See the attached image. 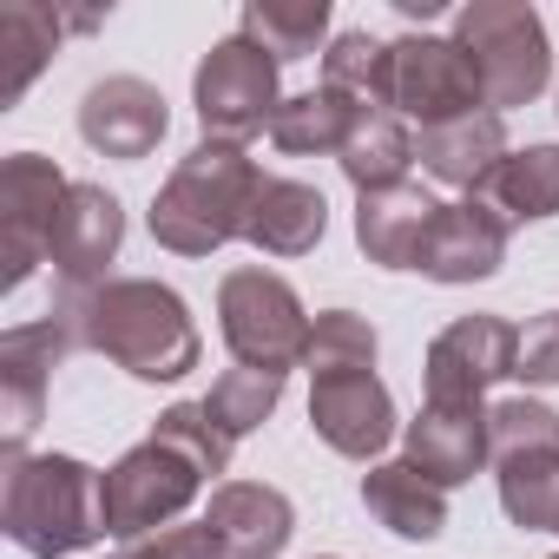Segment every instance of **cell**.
I'll list each match as a JSON object with an SVG mask.
<instances>
[{
    "label": "cell",
    "instance_id": "34",
    "mask_svg": "<svg viewBox=\"0 0 559 559\" xmlns=\"http://www.w3.org/2000/svg\"><path fill=\"white\" fill-rule=\"evenodd\" d=\"M552 533H559V526H552Z\"/></svg>",
    "mask_w": 559,
    "mask_h": 559
},
{
    "label": "cell",
    "instance_id": "28",
    "mask_svg": "<svg viewBox=\"0 0 559 559\" xmlns=\"http://www.w3.org/2000/svg\"><path fill=\"white\" fill-rule=\"evenodd\" d=\"M276 402H284V376H270V369H224L217 382H211V395H204V408H211V421L230 435V441H243V435H257L270 415H276Z\"/></svg>",
    "mask_w": 559,
    "mask_h": 559
},
{
    "label": "cell",
    "instance_id": "13",
    "mask_svg": "<svg viewBox=\"0 0 559 559\" xmlns=\"http://www.w3.org/2000/svg\"><path fill=\"white\" fill-rule=\"evenodd\" d=\"M310 428L343 461H376L395 441V395L376 369H343L310 382Z\"/></svg>",
    "mask_w": 559,
    "mask_h": 559
},
{
    "label": "cell",
    "instance_id": "17",
    "mask_svg": "<svg viewBox=\"0 0 559 559\" xmlns=\"http://www.w3.org/2000/svg\"><path fill=\"white\" fill-rule=\"evenodd\" d=\"M507 230L513 224L487 198H454V204L435 211L415 270L435 276V284H487V276L507 263Z\"/></svg>",
    "mask_w": 559,
    "mask_h": 559
},
{
    "label": "cell",
    "instance_id": "5",
    "mask_svg": "<svg viewBox=\"0 0 559 559\" xmlns=\"http://www.w3.org/2000/svg\"><path fill=\"white\" fill-rule=\"evenodd\" d=\"M217 330H224V349L243 369L290 376L310 356L317 317L304 310V297L276 270H230L217 284Z\"/></svg>",
    "mask_w": 559,
    "mask_h": 559
},
{
    "label": "cell",
    "instance_id": "23",
    "mask_svg": "<svg viewBox=\"0 0 559 559\" xmlns=\"http://www.w3.org/2000/svg\"><path fill=\"white\" fill-rule=\"evenodd\" d=\"M323 230H330V204H323L317 185H304V178H263L243 243H257L263 257H310L323 243Z\"/></svg>",
    "mask_w": 559,
    "mask_h": 559
},
{
    "label": "cell",
    "instance_id": "12",
    "mask_svg": "<svg viewBox=\"0 0 559 559\" xmlns=\"http://www.w3.org/2000/svg\"><path fill=\"white\" fill-rule=\"evenodd\" d=\"M520 369V330L507 317H454L421 362L428 402H487L493 382Z\"/></svg>",
    "mask_w": 559,
    "mask_h": 559
},
{
    "label": "cell",
    "instance_id": "15",
    "mask_svg": "<svg viewBox=\"0 0 559 559\" xmlns=\"http://www.w3.org/2000/svg\"><path fill=\"white\" fill-rule=\"evenodd\" d=\"M119 243H126V204L106 191V185H73L67 204H60V224H53V276L60 290H99L112 284V263H119Z\"/></svg>",
    "mask_w": 559,
    "mask_h": 559
},
{
    "label": "cell",
    "instance_id": "36",
    "mask_svg": "<svg viewBox=\"0 0 559 559\" xmlns=\"http://www.w3.org/2000/svg\"><path fill=\"white\" fill-rule=\"evenodd\" d=\"M552 559H559V552H552Z\"/></svg>",
    "mask_w": 559,
    "mask_h": 559
},
{
    "label": "cell",
    "instance_id": "3",
    "mask_svg": "<svg viewBox=\"0 0 559 559\" xmlns=\"http://www.w3.org/2000/svg\"><path fill=\"white\" fill-rule=\"evenodd\" d=\"M0 533L27 559H67L106 539V474L80 454H21L0 480Z\"/></svg>",
    "mask_w": 559,
    "mask_h": 559
},
{
    "label": "cell",
    "instance_id": "8",
    "mask_svg": "<svg viewBox=\"0 0 559 559\" xmlns=\"http://www.w3.org/2000/svg\"><path fill=\"white\" fill-rule=\"evenodd\" d=\"M204 467L191 454H178L171 441L145 435L132 454H119L106 467V533L112 539H145L158 526H178V513L204 493Z\"/></svg>",
    "mask_w": 559,
    "mask_h": 559
},
{
    "label": "cell",
    "instance_id": "11",
    "mask_svg": "<svg viewBox=\"0 0 559 559\" xmlns=\"http://www.w3.org/2000/svg\"><path fill=\"white\" fill-rule=\"evenodd\" d=\"M67 191H73V178L40 152H14L0 165V230H8V276H0V290H21L47 263Z\"/></svg>",
    "mask_w": 559,
    "mask_h": 559
},
{
    "label": "cell",
    "instance_id": "10",
    "mask_svg": "<svg viewBox=\"0 0 559 559\" xmlns=\"http://www.w3.org/2000/svg\"><path fill=\"white\" fill-rule=\"evenodd\" d=\"M80 349L73 323L67 317H40V323H14L0 336V448L8 461L27 454V435L40 428L47 415V389H53V369Z\"/></svg>",
    "mask_w": 559,
    "mask_h": 559
},
{
    "label": "cell",
    "instance_id": "18",
    "mask_svg": "<svg viewBox=\"0 0 559 559\" xmlns=\"http://www.w3.org/2000/svg\"><path fill=\"white\" fill-rule=\"evenodd\" d=\"M204 526L217 533L224 559H276L297 533V507L284 487H263V480H224L211 487Z\"/></svg>",
    "mask_w": 559,
    "mask_h": 559
},
{
    "label": "cell",
    "instance_id": "26",
    "mask_svg": "<svg viewBox=\"0 0 559 559\" xmlns=\"http://www.w3.org/2000/svg\"><path fill=\"white\" fill-rule=\"evenodd\" d=\"M237 34L257 40L270 60L330 53V0H250L243 21H237Z\"/></svg>",
    "mask_w": 559,
    "mask_h": 559
},
{
    "label": "cell",
    "instance_id": "30",
    "mask_svg": "<svg viewBox=\"0 0 559 559\" xmlns=\"http://www.w3.org/2000/svg\"><path fill=\"white\" fill-rule=\"evenodd\" d=\"M310 382L317 376H343V369H376V323L356 310H323L310 330V356H304Z\"/></svg>",
    "mask_w": 559,
    "mask_h": 559
},
{
    "label": "cell",
    "instance_id": "31",
    "mask_svg": "<svg viewBox=\"0 0 559 559\" xmlns=\"http://www.w3.org/2000/svg\"><path fill=\"white\" fill-rule=\"evenodd\" d=\"M152 435H158V441H171L178 454H191V461L204 467V480H217V487H224V474H230V448H237V441L211 421V408H204V402H171V408L152 421Z\"/></svg>",
    "mask_w": 559,
    "mask_h": 559
},
{
    "label": "cell",
    "instance_id": "7",
    "mask_svg": "<svg viewBox=\"0 0 559 559\" xmlns=\"http://www.w3.org/2000/svg\"><path fill=\"white\" fill-rule=\"evenodd\" d=\"M191 106L211 145H250L257 132H270L276 106H284V60H270L257 40L230 34L198 60Z\"/></svg>",
    "mask_w": 559,
    "mask_h": 559
},
{
    "label": "cell",
    "instance_id": "22",
    "mask_svg": "<svg viewBox=\"0 0 559 559\" xmlns=\"http://www.w3.org/2000/svg\"><path fill=\"white\" fill-rule=\"evenodd\" d=\"M435 211H441V204H435L421 185H395V191L356 198V243H362V257L382 263V270H415Z\"/></svg>",
    "mask_w": 559,
    "mask_h": 559
},
{
    "label": "cell",
    "instance_id": "32",
    "mask_svg": "<svg viewBox=\"0 0 559 559\" xmlns=\"http://www.w3.org/2000/svg\"><path fill=\"white\" fill-rule=\"evenodd\" d=\"M126 559H224V546L204 520H178V526H158L145 539H126Z\"/></svg>",
    "mask_w": 559,
    "mask_h": 559
},
{
    "label": "cell",
    "instance_id": "24",
    "mask_svg": "<svg viewBox=\"0 0 559 559\" xmlns=\"http://www.w3.org/2000/svg\"><path fill=\"white\" fill-rule=\"evenodd\" d=\"M67 8H40V0H0V106H21V93L40 80V67L60 53Z\"/></svg>",
    "mask_w": 559,
    "mask_h": 559
},
{
    "label": "cell",
    "instance_id": "2",
    "mask_svg": "<svg viewBox=\"0 0 559 559\" xmlns=\"http://www.w3.org/2000/svg\"><path fill=\"white\" fill-rule=\"evenodd\" d=\"M263 191V165L243 145H191L171 178L152 198V243L171 257H211L224 243H243L250 211Z\"/></svg>",
    "mask_w": 559,
    "mask_h": 559
},
{
    "label": "cell",
    "instance_id": "29",
    "mask_svg": "<svg viewBox=\"0 0 559 559\" xmlns=\"http://www.w3.org/2000/svg\"><path fill=\"white\" fill-rule=\"evenodd\" d=\"M323 86L389 112V40L376 34H336L330 53H323Z\"/></svg>",
    "mask_w": 559,
    "mask_h": 559
},
{
    "label": "cell",
    "instance_id": "25",
    "mask_svg": "<svg viewBox=\"0 0 559 559\" xmlns=\"http://www.w3.org/2000/svg\"><path fill=\"white\" fill-rule=\"evenodd\" d=\"M480 198H487L507 224L559 217V145H520V152H507Z\"/></svg>",
    "mask_w": 559,
    "mask_h": 559
},
{
    "label": "cell",
    "instance_id": "33",
    "mask_svg": "<svg viewBox=\"0 0 559 559\" xmlns=\"http://www.w3.org/2000/svg\"><path fill=\"white\" fill-rule=\"evenodd\" d=\"M513 376L533 389H559V310H546L520 330V369Z\"/></svg>",
    "mask_w": 559,
    "mask_h": 559
},
{
    "label": "cell",
    "instance_id": "21",
    "mask_svg": "<svg viewBox=\"0 0 559 559\" xmlns=\"http://www.w3.org/2000/svg\"><path fill=\"white\" fill-rule=\"evenodd\" d=\"M362 507H369L376 526H389L408 546H428L448 526V493L421 467H408V461H376L362 474Z\"/></svg>",
    "mask_w": 559,
    "mask_h": 559
},
{
    "label": "cell",
    "instance_id": "27",
    "mask_svg": "<svg viewBox=\"0 0 559 559\" xmlns=\"http://www.w3.org/2000/svg\"><path fill=\"white\" fill-rule=\"evenodd\" d=\"M336 165H343V178L356 185V198L408 185V165H415L408 119H395V112H369V119L356 126V139L343 145V158H336Z\"/></svg>",
    "mask_w": 559,
    "mask_h": 559
},
{
    "label": "cell",
    "instance_id": "20",
    "mask_svg": "<svg viewBox=\"0 0 559 559\" xmlns=\"http://www.w3.org/2000/svg\"><path fill=\"white\" fill-rule=\"evenodd\" d=\"M376 106L336 93V86H310V93H290L270 119V145L290 152V158H343V145L356 139V126L369 119Z\"/></svg>",
    "mask_w": 559,
    "mask_h": 559
},
{
    "label": "cell",
    "instance_id": "9",
    "mask_svg": "<svg viewBox=\"0 0 559 559\" xmlns=\"http://www.w3.org/2000/svg\"><path fill=\"white\" fill-rule=\"evenodd\" d=\"M389 112L415 119L428 132V126H454V119L487 112V93H480L474 60L454 40L402 34V40H389Z\"/></svg>",
    "mask_w": 559,
    "mask_h": 559
},
{
    "label": "cell",
    "instance_id": "1",
    "mask_svg": "<svg viewBox=\"0 0 559 559\" xmlns=\"http://www.w3.org/2000/svg\"><path fill=\"white\" fill-rule=\"evenodd\" d=\"M53 317H67L80 349H99L132 382H178L204 356V336L185 297L158 276H112L99 290H60Z\"/></svg>",
    "mask_w": 559,
    "mask_h": 559
},
{
    "label": "cell",
    "instance_id": "35",
    "mask_svg": "<svg viewBox=\"0 0 559 559\" xmlns=\"http://www.w3.org/2000/svg\"><path fill=\"white\" fill-rule=\"evenodd\" d=\"M119 559H126V552H119Z\"/></svg>",
    "mask_w": 559,
    "mask_h": 559
},
{
    "label": "cell",
    "instance_id": "14",
    "mask_svg": "<svg viewBox=\"0 0 559 559\" xmlns=\"http://www.w3.org/2000/svg\"><path fill=\"white\" fill-rule=\"evenodd\" d=\"M402 461L421 467L441 493L474 480L493 461V408L487 402H421V415L402 428Z\"/></svg>",
    "mask_w": 559,
    "mask_h": 559
},
{
    "label": "cell",
    "instance_id": "6",
    "mask_svg": "<svg viewBox=\"0 0 559 559\" xmlns=\"http://www.w3.org/2000/svg\"><path fill=\"white\" fill-rule=\"evenodd\" d=\"M493 480L500 507L526 533L559 526V415L533 395L493 402Z\"/></svg>",
    "mask_w": 559,
    "mask_h": 559
},
{
    "label": "cell",
    "instance_id": "19",
    "mask_svg": "<svg viewBox=\"0 0 559 559\" xmlns=\"http://www.w3.org/2000/svg\"><path fill=\"white\" fill-rule=\"evenodd\" d=\"M415 158H421V171L435 185H454V191L480 198L487 178L507 158V126H500V112H474V119H454V126H428L415 139Z\"/></svg>",
    "mask_w": 559,
    "mask_h": 559
},
{
    "label": "cell",
    "instance_id": "16",
    "mask_svg": "<svg viewBox=\"0 0 559 559\" xmlns=\"http://www.w3.org/2000/svg\"><path fill=\"white\" fill-rule=\"evenodd\" d=\"M165 132H171L165 93H158L152 80H139V73L93 80L86 99H80V139H86L99 158H152Z\"/></svg>",
    "mask_w": 559,
    "mask_h": 559
},
{
    "label": "cell",
    "instance_id": "4",
    "mask_svg": "<svg viewBox=\"0 0 559 559\" xmlns=\"http://www.w3.org/2000/svg\"><path fill=\"white\" fill-rule=\"evenodd\" d=\"M454 47L474 60L487 112L533 106L552 80V40L526 0H474L454 14Z\"/></svg>",
    "mask_w": 559,
    "mask_h": 559
}]
</instances>
